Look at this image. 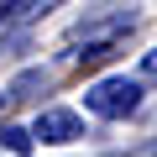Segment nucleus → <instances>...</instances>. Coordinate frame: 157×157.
Segmentation results:
<instances>
[{"mask_svg": "<svg viewBox=\"0 0 157 157\" xmlns=\"http://www.w3.org/2000/svg\"><path fill=\"white\" fill-rule=\"evenodd\" d=\"M84 110L100 115V121H126V115L141 110V84L126 78V73H110V78H100V84L84 89Z\"/></svg>", "mask_w": 157, "mask_h": 157, "instance_id": "f257e3e1", "label": "nucleus"}, {"mask_svg": "<svg viewBox=\"0 0 157 157\" xmlns=\"http://www.w3.org/2000/svg\"><path fill=\"white\" fill-rule=\"evenodd\" d=\"M32 136H37V141H47V147H68V141L84 136V115L68 110V105H47V110H37Z\"/></svg>", "mask_w": 157, "mask_h": 157, "instance_id": "f03ea898", "label": "nucleus"}, {"mask_svg": "<svg viewBox=\"0 0 157 157\" xmlns=\"http://www.w3.org/2000/svg\"><path fill=\"white\" fill-rule=\"evenodd\" d=\"M6 6V21H26V16H42L52 6H63V0H0Z\"/></svg>", "mask_w": 157, "mask_h": 157, "instance_id": "7ed1b4c3", "label": "nucleus"}, {"mask_svg": "<svg viewBox=\"0 0 157 157\" xmlns=\"http://www.w3.org/2000/svg\"><path fill=\"white\" fill-rule=\"evenodd\" d=\"M32 141H37V136H32L26 126H0V147L16 152V157H26V152H32Z\"/></svg>", "mask_w": 157, "mask_h": 157, "instance_id": "20e7f679", "label": "nucleus"}, {"mask_svg": "<svg viewBox=\"0 0 157 157\" xmlns=\"http://www.w3.org/2000/svg\"><path fill=\"white\" fill-rule=\"evenodd\" d=\"M42 84H47V68H26V73H16V84H11L6 94H11V100H26V94L42 89Z\"/></svg>", "mask_w": 157, "mask_h": 157, "instance_id": "39448f33", "label": "nucleus"}, {"mask_svg": "<svg viewBox=\"0 0 157 157\" xmlns=\"http://www.w3.org/2000/svg\"><path fill=\"white\" fill-rule=\"evenodd\" d=\"M141 73H147V78H157V47H152V52L141 58Z\"/></svg>", "mask_w": 157, "mask_h": 157, "instance_id": "423d86ee", "label": "nucleus"}, {"mask_svg": "<svg viewBox=\"0 0 157 157\" xmlns=\"http://www.w3.org/2000/svg\"><path fill=\"white\" fill-rule=\"evenodd\" d=\"M6 100H11V94H0V105H6Z\"/></svg>", "mask_w": 157, "mask_h": 157, "instance_id": "0eeeda50", "label": "nucleus"}]
</instances>
